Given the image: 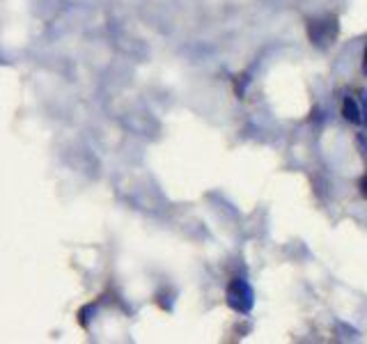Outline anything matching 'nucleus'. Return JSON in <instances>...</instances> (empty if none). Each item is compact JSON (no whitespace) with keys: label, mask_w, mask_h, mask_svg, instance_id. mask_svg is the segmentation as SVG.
Here are the masks:
<instances>
[{"label":"nucleus","mask_w":367,"mask_h":344,"mask_svg":"<svg viewBox=\"0 0 367 344\" xmlns=\"http://www.w3.org/2000/svg\"><path fill=\"white\" fill-rule=\"evenodd\" d=\"M225 298H227V305L239 315H248L250 310H253V303H255L253 287H250L244 278H234V280L227 285Z\"/></svg>","instance_id":"1"},{"label":"nucleus","mask_w":367,"mask_h":344,"mask_svg":"<svg viewBox=\"0 0 367 344\" xmlns=\"http://www.w3.org/2000/svg\"><path fill=\"white\" fill-rule=\"evenodd\" d=\"M308 35L317 46H329L333 44V39L338 37V19L335 16H321V19H312L308 26Z\"/></svg>","instance_id":"2"},{"label":"nucleus","mask_w":367,"mask_h":344,"mask_svg":"<svg viewBox=\"0 0 367 344\" xmlns=\"http://www.w3.org/2000/svg\"><path fill=\"white\" fill-rule=\"evenodd\" d=\"M342 115H344V120H347V122L361 124V101L351 99V96H344V101H342Z\"/></svg>","instance_id":"3"},{"label":"nucleus","mask_w":367,"mask_h":344,"mask_svg":"<svg viewBox=\"0 0 367 344\" xmlns=\"http://www.w3.org/2000/svg\"><path fill=\"white\" fill-rule=\"evenodd\" d=\"M361 124L367 128V90L361 92Z\"/></svg>","instance_id":"4"},{"label":"nucleus","mask_w":367,"mask_h":344,"mask_svg":"<svg viewBox=\"0 0 367 344\" xmlns=\"http://www.w3.org/2000/svg\"><path fill=\"white\" fill-rule=\"evenodd\" d=\"M363 74L367 76V46H365V53H363Z\"/></svg>","instance_id":"5"}]
</instances>
